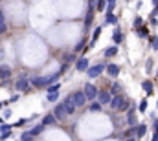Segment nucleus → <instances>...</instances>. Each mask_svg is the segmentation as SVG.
<instances>
[{
	"mask_svg": "<svg viewBox=\"0 0 158 141\" xmlns=\"http://www.w3.org/2000/svg\"><path fill=\"white\" fill-rule=\"evenodd\" d=\"M132 105V101L129 99V97H125L123 94H119V95H114L112 97V101H110V108L112 110H116V112H127L129 108Z\"/></svg>",
	"mask_w": 158,
	"mask_h": 141,
	"instance_id": "nucleus-1",
	"label": "nucleus"
},
{
	"mask_svg": "<svg viewBox=\"0 0 158 141\" xmlns=\"http://www.w3.org/2000/svg\"><path fill=\"white\" fill-rule=\"evenodd\" d=\"M136 110H138V108H136V105L132 103V105H131V108L125 112V121H127V125H129V127H136V125H138V115H136Z\"/></svg>",
	"mask_w": 158,
	"mask_h": 141,
	"instance_id": "nucleus-2",
	"label": "nucleus"
},
{
	"mask_svg": "<svg viewBox=\"0 0 158 141\" xmlns=\"http://www.w3.org/2000/svg\"><path fill=\"white\" fill-rule=\"evenodd\" d=\"M107 68V64H103V62H98V64H94V66H90L88 70H86V75L90 77V79H98L103 71Z\"/></svg>",
	"mask_w": 158,
	"mask_h": 141,
	"instance_id": "nucleus-3",
	"label": "nucleus"
},
{
	"mask_svg": "<svg viewBox=\"0 0 158 141\" xmlns=\"http://www.w3.org/2000/svg\"><path fill=\"white\" fill-rule=\"evenodd\" d=\"M30 86H31V83H30V79H28V75H26V73H22V75L19 77V81L15 83L17 92H28V90H30Z\"/></svg>",
	"mask_w": 158,
	"mask_h": 141,
	"instance_id": "nucleus-4",
	"label": "nucleus"
},
{
	"mask_svg": "<svg viewBox=\"0 0 158 141\" xmlns=\"http://www.w3.org/2000/svg\"><path fill=\"white\" fill-rule=\"evenodd\" d=\"M83 92H85V95H86V101H96V97H98V86L96 84H92V83H86L85 84V88H83Z\"/></svg>",
	"mask_w": 158,
	"mask_h": 141,
	"instance_id": "nucleus-5",
	"label": "nucleus"
},
{
	"mask_svg": "<svg viewBox=\"0 0 158 141\" xmlns=\"http://www.w3.org/2000/svg\"><path fill=\"white\" fill-rule=\"evenodd\" d=\"M112 97H114V95H112V94H110L109 90H99V92H98V97H96V99H98V103H101V105L105 106V105H110Z\"/></svg>",
	"mask_w": 158,
	"mask_h": 141,
	"instance_id": "nucleus-6",
	"label": "nucleus"
},
{
	"mask_svg": "<svg viewBox=\"0 0 158 141\" xmlns=\"http://www.w3.org/2000/svg\"><path fill=\"white\" fill-rule=\"evenodd\" d=\"M63 105H64V108H66V114H68V115H74V112H76L77 106H76V103H74V95H72V94L66 95V99L63 101Z\"/></svg>",
	"mask_w": 158,
	"mask_h": 141,
	"instance_id": "nucleus-7",
	"label": "nucleus"
},
{
	"mask_svg": "<svg viewBox=\"0 0 158 141\" xmlns=\"http://www.w3.org/2000/svg\"><path fill=\"white\" fill-rule=\"evenodd\" d=\"M94 11H96V6H90V4H88V11H86V15H85V31H88V30H90V26H92Z\"/></svg>",
	"mask_w": 158,
	"mask_h": 141,
	"instance_id": "nucleus-8",
	"label": "nucleus"
},
{
	"mask_svg": "<svg viewBox=\"0 0 158 141\" xmlns=\"http://www.w3.org/2000/svg\"><path fill=\"white\" fill-rule=\"evenodd\" d=\"M72 95H74V103L77 108L86 105V95H85V92L83 90H77V92H72Z\"/></svg>",
	"mask_w": 158,
	"mask_h": 141,
	"instance_id": "nucleus-9",
	"label": "nucleus"
},
{
	"mask_svg": "<svg viewBox=\"0 0 158 141\" xmlns=\"http://www.w3.org/2000/svg\"><path fill=\"white\" fill-rule=\"evenodd\" d=\"M53 115H55V119H59V121H63L68 114H66V108H64V105L63 103H59V105H55V108H53V112H52Z\"/></svg>",
	"mask_w": 158,
	"mask_h": 141,
	"instance_id": "nucleus-10",
	"label": "nucleus"
},
{
	"mask_svg": "<svg viewBox=\"0 0 158 141\" xmlns=\"http://www.w3.org/2000/svg\"><path fill=\"white\" fill-rule=\"evenodd\" d=\"M123 38H125V35H123L121 28H119V26H114V31H112V42H114L116 46H119V44L123 42Z\"/></svg>",
	"mask_w": 158,
	"mask_h": 141,
	"instance_id": "nucleus-11",
	"label": "nucleus"
},
{
	"mask_svg": "<svg viewBox=\"0 0 158 141\" xmlns=\"http://www.w3.org/2000/svg\"><path fill=\"white\" fill-rule=\"evenodd\" d=\"M119 64H114V62H110V64H107V68H105V71H107V75L109 77H112V79H116L119 75Z\"/></svg>",
	"mask_w": 158,
	"mask_h": 141,
	"instance_id": "nucleus-12",
	"label": "nucleus"
},
{
	"mask_svg": "<svg viewBox=\"0 0 158 141\" xmlns=\"http://www.w3.org/2000/svg\"><path fill=\"white\" fill-rule=\"evenodd\" d=\"M88 68H90V62H88L86 57H79L77 61H76V70L77 71H86Z\"/></svg>",
	"mask_w": 158,
	"mask_h": 141,
	"instance_id": "nucleus-13",
	"label": "nucleus"
},
{
	"mask_svg": "<svg viewBox=\"0 0 158 141\" xmlns=\"http://www.w3.org/2000/svg\"><path fill=\"white\" fill-rule=\"evenodd\" d=\"M142 90L145 92V95H147V97H149V95H153V94H155V84H153V81L145 79V81L142 83Z\"/></svg>",
	"mask_w": 158,
	"mask_h": 141,
	"instance_id": "nucleus-14",
	"label": "nucleus"
},
{
	"mask_svg": "<svg viewBox=\"0 0 158 141\" xmlns=\"http://www.w3.org/2000/svg\"><path fill=\"white\" fill-rule=\"evenodd\" d=\"M11 75H13V70H11V66H7V64H2V66H0V81L11 79Z\"/></svg>",
	"mask_w": 158,
	"mask_h": 141,
	"instance_id": "nucleus-15",
	"label": "nucleus"
},
{
	"mask_svg": "<svg viewBox=\"0 0 158 141\" xmlns=\"http://www.w3.org/2000/svg\"><path fill=\"white\" fill-rule=\"evenodd\" d=\"M147 125L145 123H140V125H136V139H142L145 134H147Z\"/></svg>",
	"mask_w": 158,
	"mask_h": 141,
	"instance_id": "nucleus-16",
	"label": "nucleus"
},
{
	"mask_svg": "<svg viewBox=\"0 0 158 141\" xmlns=\"http://www.w3.org/2000/svg\"><path fill=\"white\" fill-rule=\"evenodd\" d=\"M118 51H119V48L114 44V46H109V48H105V51H103V55L109 59V57H116L118 55Z\"/></svg>",
	"mask_w": 158,
	"mask_h": 141,
	"instance_id": "nucleus-17",
	"label": "nucleus"
},
{
	"mask_svg": "<svg viewBox=\"0 0 158 141\" xmlns=\"http://www.w3.org/2000/svg\"><path fill=\"white\" fill-rule=\"evenodd\" d=\"M101 31H103V26H98V28L94 30V33H92V42H90V46H88V50L96 46V42H98V38H99V35H101Z\"/></svg>",
	"mask_w": 158,
	"mask_h": 141,
	"instance_id": "nucleus-18",
	"label": "nucleus"
},
{
	"mask_svg": "<svg viewBox=\"0 0 158 141\" xmlns=\"http://www.w3.org/2000/svg\"><path fill=\"white\" fill-rule=\"evenodd\" d=\"M134 31H136V35L140 37V38H149V28H147V26H145V24H143V26H142V28H138V30H134Z\"/></svg>",
	"mask_w": 158,
	"mask_h": 141,
	"instance_id": "nucleus-19",
	"label": "nucleus"
},
{
	"mask_svg": "<svg viewBox=\"0 0 158 141\" xmlns=\"http://www.w3.org/2000/svg\"><path fill=\"white\" fill-rule=\"evenodd\" d=\"M105 24H112V26H118V17L114 13H105Z\"/></svg>",
	"mask_w": 158,
	"mask_h": 141,
	"instance_id": "nucleus-20",
	"label": "nucleus"
},
{
	"mask_svg": "<svg viewBox=\"0 0 158 141\" xmlns=\"http://www.w3.org/2000/svg\"><path fill=\"white\" fill-rule=\"evenodd\" d=\"M42 130H44V125H42V123H39V125H35V127H33L31 130H28V134L35 138V136H39V134H42Z\"/></svg>",
	"mask_w": 158,
	"mask_h": 141,
	"instance_id": "nucleus-21",
	"label": "nucleus"
},
{
	"mask_svg": "<svg viewBox=\"0 0 158 141\" xmlns=\"http://www.w3.org/2000/svg\"><path fill=\"white\" fill-rule=\"evenodd\" d=\"M109 92H110L112 95H119V94H121V83H118V81H116V83H112V84H110V88H109Z\"/></svg>",
	"mask_w": 158,
	"mask_h": 141,
	"instance_id": "nucleus-22",
	"label": "nucleus"
},
{
	"mask_svg": "<svg viewBox=\"0 0 158 141\" xmlns=\"http://www.w3.org/2000/svg\"><path fill=\"white\" fill-rule=\"evenodd\" d=\"M40 123H42L44 127H50V125H53V123H55V115H53V114H48L46 117H42V121H40Z\"/></svg>",
	"mask_w": 158,
	"mask_h": 141,
	"instance_id": "nucleus-23",
	"label": "nucleus"
},
{
	"mask_svg": "<svg viewBox=\"0 0 158 141\" xmlns=\"http://www.w3.org/2000/svg\"><path fill=\"white\" fill-rule=\"evenodd\" d=\"M147 106H149V103H147V99L143 97V99L138 103V112H140V114H145V112H147Z\"/></svg>",
	"mask_w": 158,
	"mask_h": 141,
	"instance_id": "nucleus-24",
	"label": "nucleus"
},
{
	"mask_svg": "<svg viewBox=\"0 0 158 141\" xmlns=\"http://www.w3.org/2000/svg\"><path fill=\"white\" fill-rule=\"evenodd\" d=\"M105 9H107V0H98L96 2V11L98 13H103Z\"/></svg>",
	"mask_w": 158,
	"mask_h": 141,
	"instance_id": "nucleus-25",
	"label": "nucleus"
},
{
	"mask_svg": "<svg viewBox=\"0 0 158 141\" xmlns=\"http://www.w3.org/2000/svg\"><path fill=\"white\" fill-rule=\"evenodd\" d=\"M7 31V24H6V18H4V11L0 9V33H6Z\"/></svg>",
	"mask_w": 158,
	"mask_h": 141,
	"instance_id": "nucleus-26",
	"label": "nucleus"
},
{
	"mask_svg": "<svg viewBox=\"0 0 158 141\" xmlns=\"http://www.w3.org/2000/svg\"><path fill=\"white\" fill-rule=\"evenodd\" d=\"M142 26H143V18H142L140 15H136V17H134V20H132V28H134V30H138V28H142Z\"/></svg>",
	"mask_w": 158,
	"mask_h": 141,
	"instance_id": "nucleus-27",
	"label": "nucleus"
},
{
	"mask_svg": "<svg viewBox=\"0 0 158 141\" xmlns=\"http://www.w3.org/2000/svg\"><path fill=\"white\" fill-rule=\"evenodd\" d=\"M59 88H61V84H59V83H53V84H50V86L46 88V92H48V94H55V92H59Z\"/></svg>",
	"mask_w": 158,
	"mask_h": 141,
	"instance_id": "nucleus-28",
	"label": "nucleus"
},
{
	"mask_svg": "<svg viewBox=\"0 0 158 141\" xmlns=\"http://www.w3.org/2000/svg\"><path fill=\"white\" fill-rule=\"evenodd\" d=\"M149 42H151V48L155 51H158V35H151L149 37Z\"/></svg>",
	"mask_w": 158,
	"mask_h": 141,
	"instance_id": "nucleus-29",
	"label": "nucleus"
},
{
	"mask_svg": "<svg viewBox=\"0 0 158 141\" xmlns=\"http://www.w3.org/2000/svg\"><path fill=\"white\" fill-rule=\"evenodd\" d=\"M116 9V0H109L107 2V9H105V13H112Z\"/></svg>",
	"mask_w": 158,
	"mask_h": 141,
	"instance_id": "nucleus-30",
	"label": "nucleus"
},
{
	"mask_svg": "<svg viewBox=\"0 0 158 141\" xmlns=\"http://www.w3.org/2000/svg\"><path fill=\"white\" fill-rule=\"evenodd\" d=\"M64 61H66V64H70V62H76L77 59H76L74 53H66V55H64Z\"/></svg>",
	"mask_w": 158,
	"mask_h": 141,
	"instance_id": "nucleus-31",
	"label": "nucleus"
},
{
	"mask_svg": "<svg viewBox=\"0 0 158 141\" xmlns=\"http://www.w3.org/2000/svg\"><path fill=\"white\" fill-rule=\"evenodd\" d=\"M46 99H48L50 103H55V101L59 99V92H55V94H48V95H46Z\"/></svg>",
	"mask_w": 158,
	"mask_h": 141,
	"instance_id": "nucleus-32",
	"label": "nucleus"
},
{
	"mask_svg": "<svg viewBox=\"0 0 158 141\" xmlns=\"http://www.w3.org/2000/svg\"><path fill=\"white\" fill-rule=\"evenodd\" d=\"M101 108H103V105L96 101V103H92V105H90V112H99Z\"/></svg>",
	"mask_w": 158,
	"mask_h": 141,
	"instance_id": "nucleus-33",
	"label": "nucleus"
},
{
	"mask_svg": "<svg viewBox=\"0 0 158 141\" xmlns=\"http://www.w3.org/2000/svg\"><path fill=\"white\" fill-rule=\"evenodd\" d=\"M149 24H151V28H158V18L153 17V15H149Z\"/></svg>",
	"mask_w": 158,
	"mask_h": 141,
	"instance_id": "nucleus-34",
	"label": "nucleus"
},
{
	"mask_svg": "<svg viewBox=\"0 0 158 141\" xmlns=\"http://www.w3.org/2000/svg\"><path fill=\"white\" fill-rule=\"evenodd\" d=\"M85 42H86V38H81L77 44H76V51H81V50H85Z\"/></svg>",
	"mask_w": 158,
	"mask_h": 141,
	"instance_id": "nucleus-35",
	"label": "nucleus"
},
{
	"mask_svg": "<svg viewBox=\"0 0 158 141\" xmlns=\"http://www.w3.org/2000/svg\"><path fill=\"white\" fill-rule=\"evenodd\" d=\"M11 128H13L11 125H6V123H4V125H0V132H2V134H6V132H11Z\"/></svg>",
	"mask_w": 158,
	"mask_h": 141,
	"instance_id": "nucleus-36",
	"label": "nucleus"
},
{
	"mask_svg": "<svg viewBox=\"0 0 158 141\" xmlns=\"http://www.w3.org/2000/svg\"><path fill=\"white\" fill-rule=\"evenodd\" d=\"M19 97H20V95H19V94H15V95H11V97H9L6 103H7V105H11V103H17V101H19Z\"/></svg>",
	"mask_w": 158,
	"mask_h": 141,
	"instance_id": "nucleus-37",
	"label": "nucleus"
},
{
	"mask_svg": "<svg viewBox=\"0 0 158 141\" xmlns=\"http://www.w3.org/2000/svg\"><path fill=\"white\" fill-rule=\"evenodd\" d=\"M153 134H158V117H153Z\"/></svg>",
	"mask_w": 158,
	"mask_h": 141,
	"instance_id": "nucleus-38",
	"label": "nucleus"
},
{
	"mask_svg": "<svg viewBox=\"0 0 158 141\" xmlns=\"http://www.w3.org/2000/svg\"><path fill=\"white\" fill-rule=\"evenodd\" d=\"M151 68H153V61H151V59H147V62H145V71H147V73H151Z\"/></svg>",
	"mask_w": 158,
	"mask_h": 141,
	"instance_id": "nucleus-39",
	"label": "nucleus"
},
{
	"mask_svg": "<svg viewBox=\"0 0 158 141\" xmlns=\"http://www.w3.org/2000/svg\"><path fill=\"white\" fill-rule=\"evenodd\" d=\"M20 141H33V136H30V134H22Z\"/></svg>",
	"mask_w": 158,
	"mask_h": 141,
	"instance_id": "nucleus-40",
	"label": "nucleus"
},
{
	"mask_svg": "<svg viewBox=\"0 0 158 141\" xmlns=\"http://www.w3.org/2000/svg\"><path fill=\"white\" fill-rule=\"evenodd\" d=\"M9 84H11V79H6V81H2V88H9Z\"/></svg>",
	"mask_w": 158,
	"mask_h": 141,
	"instance_id": "nucleus-41",
	"label": "nucleus"
},
{
	"mask_svg": "<svg viewBox=\"0 0 158 141\" xmlns=\"http://www.w3.org/2000/svg\"><path fill=\"white\" fill-rule=\"evenodd\" d=\"M151 15H153V17H158V4L155 6V7H153V11H151Z\"/></svg>",
	"mask_w": 158,
	"mask_h": 141,
	"instance_id": "nucleus-42",
	"label": "nucleus"
},
{
	"mask_svg": "<svg viewBox=\"0 0 158 141\" xmlns=\"http://www.w3.org/2000/svg\"><path fill=\"white\" fill-rule=\"evenodd\" d=\"M24 125H26V119H20V121H17L15 127H24Z\"/></svg>",
	"mask_w": 158,
	"mask_h": 141,
	"instance_id": "nucleus-43",
	"label": "nucleus"
},
{
	"mask_svg": "<svg viewBox=\"0 0 158 141\" xmlns=\"http://www.w3.org/2000/svg\"><path fill=\"white\" fill-rule=\"evenodd\" d=\"M68 70V64H66V62H64V64H63V66H61V70L59 71H63V73H64V71Z\"/></svg>",
	"mask_w": 158,
	"mask_h": 141,
	"instance_id": "nucleus-44",
	"label": "nucleus"
},
{
	"mask_svg": "<svg viewBox=\"0 0 158 141\" xmlns=\"http://www.w3.org/2000/svg\"><path fill=\"white\" fill-rule=\"evenodd\" d=\"M142 6H143V2H142V0H138V2H136V9H140Z\"/></svg>",
	"mask_w": 158,
	"mask_h": 141,
	"instance_id": "nucleus-45",
	"label": "nucleus"
},
{
	"mask_svg": "<svg viewBox=\"0 0 158 141\" xmlns=\"http://www.w3.org/2000/svg\"><path fill=\"white\" fill-rule=\"evenodd\" d=\"M151 141H158V134H153V138H151Z\"/></svg>",
	"mask_w": 158,
	"mask_h": 141,
	"instance_id": "nucleus-46",
	"label": "nucleus"
},
{
	"mask_svg": "<svg viewBox=\"0 0 158 141\" xmlns=\"http://www.w3.org/2000/svg\"><path fill=\"white\" fill-rule=\"evenodd\" d=\"M123 141H138V139H136V138H125Z\"/></svg>",
	"mask_w": 158,
	"mask_h": 141,
	"instance_id": "nucleus-47",
	"label": "nucleus"
},
{
	"mask_svg": "<svg viewBox=\"0 0 158 141\" xmlns=\"http://www.w3.org/2000/svg\"><path fill=\"white\" fill-rule=\"evenodd\" d=\"M96 2H98V0H88V4H90V6H96Z\"/></svg>",
	"mask_w": 158,
	"mask_h": 141,
	"instance_id": "nucleus-48",
	"label": "nucleus"
},
{
	"mask_svg": "<svg viewBox=\"0 0 158 141\" xmlns=\"http://www.w3.org/2000/svg\"><path fill=\"white\" fill-rule=\"evenodd\" d=\"M151 4H153V7H155V6L158 4V0H151Z\"/></svg>",
	"mask_w": 158,
	"mask_h": 141,
	"instance_id": "nucleus-49",
	"label": "nucleus"
},
{
	"mask_svg": "<svg viewBox=\"0 0 158 141\" xmlns=\"http://www.w3.org/2000/svg\"><path fill=\"white\" fill-rule=\"evenodd\" d=\"M0 125H4V119H2V117H0Z\"/></svg>",
	"mask_w": 158,
	"mask_h": 141,
	"instance_id": "nucleus-50",
	"label": "nucleus"
},
{
	"mask_svg": "<svg viewBox=\"0 0 158 141\" xmlns=\"http://www.w3.org/2000/svg\"><path fill=\"white\" fill-rule=\"evenodd\" d=\"M2 106H4V105H2V103H0V110H2Z\"/></svg>",
	"mask_w": 158,
	"mask_h": 141,
	"instance_id": "nucleus-51",
	"label": "nucleus"
},
{
	"mask_svg": "<svg viewBox=\"0 0 158 141\" xmlns=\"http://www.w3.org/2000/svg\"><path fill=\"white\" fill-rule=\"evenodd\" d=\"M156 77H158V70H156Z\"/></svg>",
	"mask_w": 158,
	"mask_h": 141,
	"instance_id": "nucleus-52",
	"label": "nucleus"
},
{
	"mask_svg": "<svg viewBox=\"0 0 158 141\" xmlns=\"http://www.w3.org/2000/svg\"><path fill=\"white\" fill-rule=\"evenodd\" d=\"M127 2H132V0H127Z\"/></svg>",
	"mask_w": 158,
	"mask_h": 141,
	"instance_id": "nucleus-53",
	"label": "nucleus"
},
{
	"mask_svg": "<svg viewBox=\"0 0 158 141\" xmlns=\"http://www.w3.org/2000/svg\"><path fill=\"white\" fill-rule=\"evenodd\" d=\"M156 106H158V101H156Z\"/></svg>",
	"mask_w": 158,
	"mask_h": 141,
	"instance_id": "nucleus-54",
	"label": "nucleus"
},
{
	"mask_svg": "<svg viewBox=\"0 0 158 141\" xmlns=\"http://www.w3.org/2000/svg\"><path fill=\"white\" fill-rule=\"evenodd\" d=\"M107 2H109V0H107Z\"/></svg>",
	"mask_w": 158,
	"mask_h": 141,
	"instance_id": "nucleus-55",
	"label": "nucleus"
},
{
	"mask_svg": "<svg viewBox=\"0 0 158 141\" xmlns=\"http://www.w3.org/2000/svg\"><path fill=\"white\" fill-rule=\"evenodd\" d=\"M0 2H2V0H0Z\"/></svg>",
	"mask_w": 158,
	"mask_h": 141,
	"instance_id": "nucleus-56",
	"label": "nucleus"
}]
</instances>
